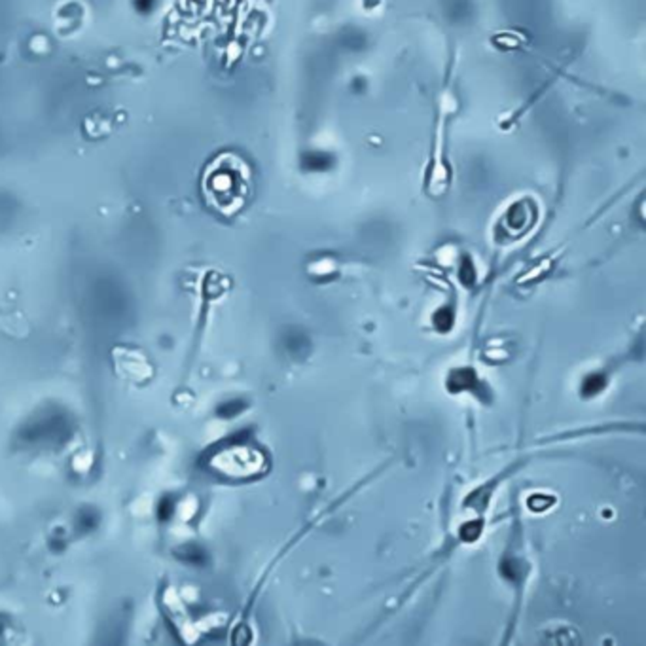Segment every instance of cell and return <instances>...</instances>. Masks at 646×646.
<instances>
[{"mask_svg":"<svg viewBox=\"0 0 646 646\" xmlns=\"http://www.w3.org/2000/svg\"><path fill=\"white\" fill-rule=\"evenodd\" d=\"M476 383H478L476 374L472 372V370L467 368V370H457V372H453L451 377H449L447 387H449L453 393H458V391H468V389H472Z\"/></svg>","mask_w":646,"mask_h":646,"instance_id":"6da1fadb","label":"cell"},{"mask_svg":"<svg viewBox=\"0 0 646 646\" xmlns=\"http://www.w3.org/2000/svg\"><path fill=\"white\" fill-rule=\"evenodd\" d=\"M603 387H605V377L595 374V376H589L588 379H586V383L582 387V393L586 394V396H593V394L601 393Z\"/></svg>","mask_w":646,"mask_h":646,"instance_id":"7a4b0ae2","label":"cell"},{"mask_svg":"<svg viewBox=\"0 0 646 646\" xmlns=\"http://www.w3.org/2000/svg\"><path fill=\"white\" fill-rule=\"evenodd\" d=\"M480 532H482V523L480 521H470V523L460 527V536L467 542H474L480 536Z\"/></svg>","mask_w":646,"mask_h":646,"instance_id":"3957f363","label":"cell"},{"mask_svg":"<svg viewBox=\"0 0 646 646\" xmlns=\"http://www.w3.org/2000/svg\"><path fill=\"white\" fill-rule=\"evenodd\" d=\"M553 504V499H549V497H538V495H534V497H531L529 499V508L531 510H534V512H542V510H546V508H549Z\"/></svg>","mask_w":646,"mask_h":646,"instance_id":"277c9868","label":"cell"},{"mask_svg":"<svg viewBox=\"0 0 646 646\" xmlns=\"http://www.w3.org/2000/svg\"><path fill=\"white\" fill-rule=\"evenodd\" d=\"M502 573L506 574V578H512V580H515V578L519 576L517 565H515L514 561H506V563L502 565Z\"/></svg>","mask_w":646,"mask_h":646,"instance_id":"5b68a950","label":"cell"}]
</instances>
